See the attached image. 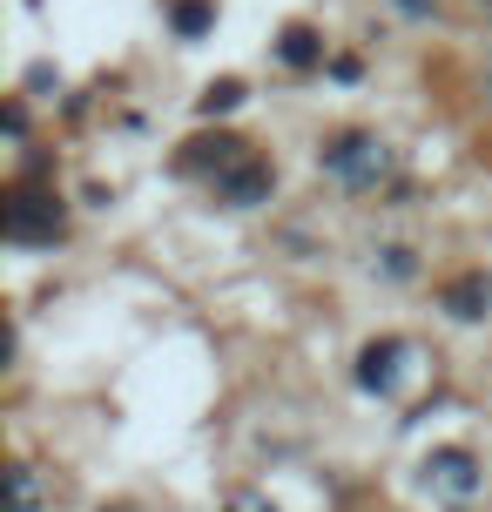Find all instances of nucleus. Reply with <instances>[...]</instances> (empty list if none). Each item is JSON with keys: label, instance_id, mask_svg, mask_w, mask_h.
<instances>
[{"label": "nucleus", "instance_id": "nucleus-1", "mask_svg": "<svg viewBox=\"0 0 492 512\" xmlns=\"http://www.w3.org/2000/svg\"><path fill=\"white\" fill-rule=\"evenodd\" d=\"M7 230H14V236H54V230H61L54 196H21V203L7 209Z\"/></svg>", "mask_w": 492, "mask_h": 512}, {"label": "nucleus", "instance_id": "nucleus-2", "mask_svg": "<svg viewBox=\"0 0 492 512\" xmlns=\"http://www.w3.org/2000/svg\"><path fill=\"white\" fill-rule=\"evenodd\" d=\"M425 479H432V492H445V499H466V492L479 486L466 452H439V459H425Z\"/></svg>", "mask_w": 492, "mask_h": 512}, {"label": "nucleus", "instance_id": "nucleus-3", "mask_svg": "<svg viewBox=\"0 0 492 512\" xmlns=\"http://www.w3.org/2000/svg\"><path fill=\"white\" fill-rule=\"evenodd\" d=\"M445 304H452V317H479V310L492 304V283L486 277H459L452 290H445Z\"/></svg>", "mask_w": 492, "mask_h": 512}, {"label": "nucleus", "instance_id": "nucleus-4", "mask_svg": "<svg viewBox=\"0 0 492 512\" xmlns=\"http://www.w3.org/2000/svg\"><path fill=\"white\" fill-rule=\"evenodd\" d=\"M331 162L344 176H378L385 169V155H371V142H344V149H331Z\"/></svg>", "mask_w": 492, "mask_h": 512}, {"label": "nucleus", "instance_id": "nucleus-5", "mask_svg": "<svg viewBox=\"0 0 492 512\" xmlns=\"http://www.w3.org/2000/svg\"><path fill=\"white\" fill-rule=\"evenodd\" d=\"M391 358H398V344H371L358 378H364V384H391Z\"/></svg>", "mask_w": 492, "mask_h": 512}, {"label": "nucleus", "instance_id": "nucleus-6", "mask_svg": "<svg viewBox=\"0 0 492 512\" xmlns=\"http://www.w3.org/2000/svg\"><path fill=\"white\" fill-rule=\"evenodd\" d=\"M223 196H236V203L263 196V169H236V176H223Z\"/></svg>", "mask_w": 492, "mask_h": 512}, {"label": "nucleus", "instance_id": "nucleus-7", "mask_svg": "<svg viewBox=\"0 0 492 512\" xmlns=\"http://www.w3.org/2000/svg\"><path fill=\"white\" fill-rule=\"evenodd\" d=\"M14 512H34V472H14Z\"/></svg>", "mask_w": 492, "mask_h": 512}, {"label": "nucleus", "instance_id": "nucleus-8", "mask_svg": "<svg viewBox=\"0 0 492 512\" xmlns=\"http://www.w3.org/2000/svg\"><path fill=\"white\" fill-rule=\"evenodd\" d=\"M236 512H263V506H236Z\"/></svg>", "mask_w": 492, "mask_h": 512}]
</instances>
